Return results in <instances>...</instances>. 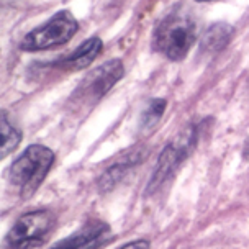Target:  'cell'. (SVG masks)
Here are the masks:
<instances>
[{"label": "cell", "instance_id": "obj_10", "mask_svg": "<svg viewBox=\"0 0 249 249\" xmlns=\"http://www.w3.org/2000/svg\"><path fill=\"white\" fill-rule=\"evenodd\" d=\"M143 154H144V151H131V153H128L123 159H120L118 162H115L113 166H110L104 172V176L100 177V182H99L100 189L104 190V192L113 189L131 167H135L136 164H140L143 161Z\"/></svg>", "mask_w": 249, "mask_h": 249}, {"label": "cell", "instance_id": "obj_12", "mask_svg": "<svg viewBox=\"0 0 249 249\" xmlns=\"http://www.w3.org/2000/svg\"><path fill=\"white\" fill-rule=\"evenodd\" d=\"M166 107H167L166 99H153V100H151L149 105L144 108L143 115H141V126H143V128L156 126V123L162 118Z\"/></svg>", "mask_w": 249, "mask_h": 249}, {"label": "cell", "instance_id": "obj_7", "mask_svg": "<svg viewBox=\"0 0 249 249\" xmlns=\"http://www.w3.org/2000/svg\"><path fill=\"white\" fill-rule=\"evenodd\" d=\"M110 238H112L110 226L100 220H92L74 234L51 246V249H100Z\"/></svg>", "mask_w": 249, "mask_h": 249}, {"label": "cell", "instance_id": "obj_1", "mask_svg": "<svg viewBox=\"0 0 249 249\" xmlns=\"http://www.w3.org/2000/svg\"><path fill=\"white\" fill-rule=\"evenodd\" d=\"M197 36L195 20L184 10H174L154 31L153 46L171 61H182Z\"/></svg>", "mask_w": 249, "mask_h": 249}, {"label": "cell", "instance_id": "obj_14", "mask_svg": "<svg viewBox=\"0 0 249 249\" xmlns=\"http://www.w3.org/2000/svg\"><path fill=\"white\" fill-rule=\"evenodd\" d=\"M244 158L249 159V141L246 143V146H244Z\"/></svg>", "mask_w": 249, "mask_h": 249}, {"label": "cell", "instance_id": "obj_4", "mask_svg": "<svg viewBox=\"0 0 249 249\" xmlns=\"http://www.w3.org/2000/svg\"><path fill=\"white\" fill-rule=\"evenodd\" d=\"M56 226V216L50 210L25 213L8 231L5 243L8 249H31L50 238Z\"/></svg>", "mask_w": 249, "mask_h": 249}, {"label": "cell", "instance_id": "obj_8", "mask_svg": "<svg viewBox=\"0 0 249 249\" xmlns=\"http://www.w3.org/2000/svg\"><path fill=\"white\" fill-rule=\"evenodd\" d=\"M100 53H102V39L97 36H92V38H89L87 41H84L71 56L64 57L61 62H57V66L64 71L86 69L87 66L92 64V61L95 59Z\"/></svg>", "mask_w": 249, "mask_h": 249}, {"label": "cell", "instance_id": "obj_6", "mask_svg": "<svg viewBox=\"0 0 249 249\" xmlns=\"http://www.w3.org/2000/svg\"><path fill=\"white\" fill-rule=\"evenodd\" d=\"M195 130L189 128L180 138H177L174 143L164 148L158 159V166H156L151 180L148 184V192H154L156 189H159L169 177H171L177 171V167L180 166V162L187 158V154L192 149V144L195 143Z\"/></svg>", "mask_w": 249, "mask_h": 249}, {"label": "cell", "instance_id": "obj_15", "mask_svg": "<svg viewBox=\"0 0 249 249\" xmlns=\"http://www.w3.org/2000/svg\"><path fill=\"white\" fill-rule=\"evenodd\" d=\"M198 2H210V0H198Z\"/></svg>", "mask_w": 249, "mask_h": 249}, {"label": "cell", "instance_id": "obj_5", "mask_svg": "<svg viewBox=\"0 0 249 249\" xmlns=\"http://www.w3.org/2000/svg\"><path fill=\"white\" fill-rule=\"evenodd\" d=\"M124 68L120 59H110L100 68L93 69L87 77L79 84L77 90L72 93V100L81 104H93L100 100L107 92L123 77Z\"/></svg>", "mask_w": 249, "mask_h": 249}, {"label": "cell", "instance_id": "obj_11", "mask_svg": "<svg viewBox=\"0 0 249 249\" xmlns=\"http://www.w3.org/2000/svg\"><path fill=\"white\" fill-rule=\"evenodd\" d=\"M0 124H2V126H0V128H2V153H0V156H2V158H5L8 153H12V151L20 144L21 133L17 130V128L12 126L10 122L7 120L5 112H2V120H0Z\"/></svg>", "mask_w": 249, "mask_h": 249}, {"label": "cell", "instance_id": "obj_9", "mask_svg": "<svg viewBox=\"0 0 249 249\" xmlns=\"http://www.w3.org/2000/svg\"><path fill=\"white\" fill-rule=\"evenodd\" d=\"M234 28L226 21H218L213 23L202 36L200 41V51L205 54H216V53L223 51L230 44L233 38Z\"/></svg>", "mask_w": 249, "mask_h": 249}, {"label": "cell", "instance_id": "obj_2", "mask_svg": "<svg viewBox=\"0 0 249 249\" xmlns=\"http://www.w3.org/2000/svg\"><path fill=\"white\" fill-rule=\"evenodd\" d=\"M53 162H54V153L50 148L41 144L28 146L21 156L15 159L8 171L12 185H15L23 197H30L41 185Z\"/></svg>", "mask_w": 249, "mask_h": 249}, {"label": "cell", "instance_id": "obj_13", "mask_svg": "<svg viewBox=\"0 0 249 249\" xmlns=\"http://www.w3.org/2000/svg\"><path fill=\"white\" fill-rule=\"evenodd\" d=\"M120 249H149V241H146V239H138V241H133Z\"/></svg>", "mask_w": 249, "mask_h": 249}, {"label": "cell", "instance_id": "obj_3", "mask_svg": "<svg viewBox=\"0 0 249 249\" xmlns=\"http://www.w3.org/2000/svg\"><path fill=\"white\" fill-rule=\"evenodd\" d=\"M77 28V20L69 10L57 12L46 23L31 30L20 41V48L23 51H43L62 46L74 38Z\"/></svg>", "mask_w": 249, "mask_h": 249}]
</instances>
